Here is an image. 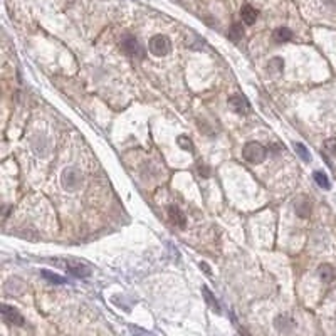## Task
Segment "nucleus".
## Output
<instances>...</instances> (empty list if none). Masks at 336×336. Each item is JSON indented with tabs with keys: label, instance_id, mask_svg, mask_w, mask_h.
Masks as SVG:
<instances>
[{
	"label": "nucleus",
	"instance_id": "15",
	"mask_svg": "<svg viewBox=\"0 0 336 336\" xmlns=\"http://www.w3.org/2000/svg\"><path fill=\"white\" fill-rule=\"evenodd\" d=\"M40 274H42V277H46L49 282H54V284H64V282H66V279L63 276H57V274L47 271V269H42Z\"/></svg>",
	"mask_w": 336,
	"mask_h": 336
},
{
	"label": "nucleus",
	"instance_id": "20",
	"mask_svg": "<svg viewBox=\"0 0 336 336\" xmlns=\"http://www.w3.org/2000/svg\"><path fill=\"white\" fill-rule=\"evenodd\" d=\"M130 331H131V335H133V336H151L148 331L143 330V328H140V326H133V325H131L130 326Z\"/></svg>",
	"mask_w": 336,
	"mask_h": 336
},
{
	"label": "nucleus",
	"instance_id": "13",
	"mask_svg": "<svg viewBox=\"0 0 336 336\" xmlns=\"http://www.w3.org/2000/svg\"><path fill=\"white\" fill-rule=\"evenodd\" d=\"M202 294H203V298H205L207 304L210 306L212 309H215L217 313H220V306H219V302H217L215 296H214V294L210 293V289H208L207 286H202Z\"/></svg>",
	"mask_w": 336,
	"mask_h": 336
},
{
	"label": "nucleus",
	"instance_id": "7",
	"mask_svg": "<svg viewBox=\"0 0 336 336\" xmlns=\"http://www.w3.org/2000/svg\"><path fill=\"white\" fill-rule=\"evenodd\" d=\"M229 106H231L237 114H247L251 111L249 101L245 100L244 96H240V94H234V96L229 98Z\"/></svg>",
	"mask_w": 336,
	"mask_h": 336
},
{
	"label": "nucleus",
	"instance_id": "2",
	"mask_svg": "<svg viewBox=\"0 0 336 336\" xmlns=\"http://www.w3.org/2000/svg\"><path fill=\"white\" fill-rule=\"evenodd\" d=\"M148 47H150V52L153 56L163 57V56H167L168 52H170L171 44H170V39H168L167 35L157 34V35H153V37L150 39Z\"/></svg>",
	"mask_w": 336,
	"mask_h": 336
},
{
	"label": "nucleus",
	"instance_id": "11",
	"mask_svg": "<svg viewBox=\"0 0 336 336\" xmlns=\"http://www.w3.org/2000/svg\"><path fill=\"white\" fill-rule=\"evenodd\" d=\"M240 17H242V22L244 24H247V26H252V24L257 20V10L254 9L252 5H244L242 10H240Z\"/></svg>",
	"mask_w": 336,
	"mask_h": 336
},
{
	"label": "nucleus",
	"instance_id": "16",
	"mask_svg": "<svg viewBox=\"0 0 336 336\" xmlns=\"http://www.w3.org/2000/svg\"><path fill=\"white\" fill-rule=\"evenodd\" d=\"M244 35V31H242V26L240 24H234L232 29L229 31V37H231L234 42H237V40H240Z\"/></svg>",
	"mask_w": 336,
	"mask_h": 336
},
{
	"label": "nucleus",
	"instance_id": "14",
	"mask_svg": "<svg viewBox=\"0 0 336 336\" xmlns=\"http://www.w3.org/2000/svg\"><path fill=\"white\" fill-rule=\"evenodd\" d=\"M314 182H316L321 188H325V190H330L331 188L330 180H328V177L323 173V171H314Z\"/></svg>",
	"mask_w": 336,
	"mask_h": 336
},
{
	"label": "nucleus",
	"instance_id": "17",
	"mask_svg": "<svg viewBox=\"0 0 336 336\" xmlns=\"http://www.w3.org/2000/svg\"><path fill=\"white\" fill-rule=\"evenodd\" d=\"M294 150H296V153L301 157L304 162H311V155H309V151L308 148H306L302 143H294Z\"/></svg>",
	"mask_w": 336,
	"mask_h": 336
},
{
	"label": "nucleus",
	"instance_id": "21",
	"mask_svg": "<svg viewBox=\"0 0 336 336\" xmlns=\"http://www.w3.org/2000/svg\"><path fill=\"white\" fill-rule=\"evenodd\" d=\"M325 148H326V151H330L331 155H335L336 157V138H330V140H326Z\"/></svg>",
	"mask_w": 336,
	"mask_h": 336
},
{
	"label": "nucleus",
	"instance_id": "4",
	"mask_svg": "<svg viewBox=\"0 0 336 336\" xmlns=\"http://www.w3.org/2000/svg\"><path fill=\"white\" fill-rule=\"evenodd\" d=\"M83 183V175L77 168H66L63 173V185L66 190H77Z\"/></svg>",
	"mask_w": 336,
	"mask_h": 336
},
{
	"label": "nucleus",
	"instance_id": "10",
	"mask_svg": "<svg viewBox=\"0 0 336 336\" xmlns=\"http://www.w3.org/2000/svg\"><path fill=\"white\" fill-rule=\"evenodd\" d=\"M318 276L323 282H333L336 279V269L331 264H321L318 268Z\"/></svg>",
	"mask_w": 336,
	"mask_h": 336
},
{
	"label": "nucleus",
	"instance_id": "9",
	"mask_svg": "<svg viewBox=\"0 0 336 336\" xmlns=\"http://www.w3.org/2000/svg\"><path fill=\"white\" fill-rule=\"evenodd\" d=\"M294 210L296 214L301 217V219H308L311 215V202L304 197H299V199L294 202Z\"/></svg>",
	"mask_w": 336,
	"mask_h": 336
},
{
	"label": "nucleus",
	"instance_id": "12",
	"mask_svg": "<svg viewBox=\"0 0 336 336\" xmlns=\"http://www.w3.org/2000/svg\"><path fill=\"white\" fill-rule=\"evenodd\" d=\"M291 39H293V32L288 27H279L274 31V40L277 42H288Z\"/></svg>",
	"mask_w": 336,
	"mask_h": 336
},
{
	"label": "nucleus",
	"instance_id": "8",
	"mask_svg": "<svg viewBox=\"0 0 336 336\" xmlns=\"http://www.w3.org/2000/svg\"><path fill=\"white\" fill-rule=\"evenodd\" d=\"M168 219L171 220V224L178 229H185L187 225V217L177 205H170L168 207Z\"/></svg>",
	"mask_w": 336,
	"mask_h": 336
},
{
	"label": "nucleus",
	"instance_id": "22",
	"mask_svg": "<svg viewBox=\"0 0 336 336\" xmlns=\"http://www.w3.org/2000/svg\"><path fill=\"white\" fill-rule=\"evenodd\" d=\"M200 268H202V269H205V272H207V274H210V268H208V266L205 264V262H202V264H200Z\"/></svg>",
	"mask_w": 336,
	"mask_h": 336
},
{
	"label": "nucleus",
	"instance_id": "18",
	"mask_svg": "<svg viewBox=\"0 0 336 336\" xmlns=\"http://www.w3.org/2000/svg\"><path fill=\"white\" fill-rule=\"evenodd\" d=\"M177 143H178V146H180V148H183V150H192V148H194V145H192V141L188 140L187 136H183V134H182V136H178Z\"/></svg>",
	"mask_w": 336,
	"mask_h": 336
},
{
	"label": "nucleus",
	"instance_id": "1",
	"mask_svg": "<svg viewBox=\"0 0 336 336\" xmlns=\"http://www.w3.org/2000/svg\"><path fill=\"white\" fill-rule=\"evenodd\" d=\"M242 157L245 162L252 163V165H259L268 157V150L257 141H249L245 143L244 150H242Z\"/></svg>",
	"mask_w": 336,
	"mask_h": 336
},
{
	"label": "nucleus",
	"instance_id": "3",
	"mask_svg": "<svg viewBox=\"0 0 336 336\" xmlns=\"http://www.w3.org/2000/svg\"><path fill=\"white\" fill-rule=\"evenodd\" d=\"M121 49L125 54H128L130 57H138V59H143L145 57V51H143L141 44L138 42L136 37L133 35H125L121 40Z\"/></svg>",
	"mask_w": 336,
	"mask_h": 336
},
{
	"label": "nucleus",
	"instance_id": "6",
	"mask_svg": "<svg viewBox=\"0 0 336 336\" xmlns=\"http://www.w3.org/2000/svg\"><path fill=\"white\" fill-rule=\"evenodd\" d=\"M0 311H2V318L5 319L7 323H10V325H14V326H24V325H26V319H24V316L15 308H12V306L2 304Z\"/></svg>",
	"mask_w": 336,
	"mask_h": 336
},
{
	"label": "nucleus",
	"instance_id": "5",
	"mask_svg": "<svg viewBox=\"0 0 336 336\" xmlns=\"http://www.w3.org/2000/svg\"><path fill=\"white\" fill-rule=\"evenodd\" d=\"M64 268L71 274H74L76 277H89V274H91V268L86 262H81L77 259H66Z\"/></svg>",
	"mask_w": 336,
	"mask_h": 336
},
{
	"label": "nucleus",
	"instance_id": "19",
	"mask_svg": "<svg viewBox=\"0 0 336 336\" xmlns=\"http://www.w3.org/2000/svg\"><path fill=\"white\" fill-rule=\"evenodd\" d=\"M282 67H284V63L279 59V57H274V59L269 63V69H272V71H282Z\"/></svg>",
	"mask_w": 336,
	"mask_h": 336
}]
</instances>
